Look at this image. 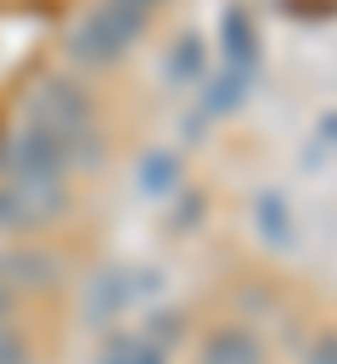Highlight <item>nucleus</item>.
Returning <instances> with one entry per match:
<instances>
[{
  "instance_id": "1",
  "label": "nucleus",
  "mask_w": 337,
  "mask_h": 364,
  "mask_svg": "<svg viewBox=\"0 0 337 364\" xmlns=\"http://www.w3.org/2000/svg\"><path fill=\"white\" fill-rule=\"evenodd\" d=\"M23 124L40 129V135L62 140L73 168L85 163H101V135H96V118H90V95L79 90L73 79H40L28 90V107H23Z\"/></svg>"
},
{
  "instance_id": "2",
  "label": "nucleus",
  "mask_w": 337,
  "mask_h": 364,
  "mask_svg": "<svg viewBox=\"0 0 337 364\" xmlns=\"http://www.w3.org/2000/svg\"><path fill=\"white\" fill-rule=\"evenodd\" d=\"M146 34V17L135 11H124V6H113V0H101L90 6L79 23H73V34H68V56L79 62V68H113V62H124L135 40Z\"/></svg>"
},
{
  "instance_id": "3",
  "label": "nucleus",
  "mask_w": 337,
  "mask_h": 364,
  "mask_svg": "<svg viewBox=\"0 0 337 364\" xmlns=\"http://www.w3.org/2000/svg\"><path fill=\"white\" fill-rule=\"evenodd\" d=\"M163 274L157 269H101L85 291V319L90 325H113L124 314H141L146 303H157Z\"/></svg>"
},
{
  "instance_id": "4",
  "label": "nucleus",
  "mask_w": 337,
  "mask_h": 364,
  "mask_svg": "<svg viewBox=\"0 0 337 364\" xmlns=\"http://www.w3.org/2000/svg\"><path fill=\"white\" fill-rule=\"evenodd\" d=\"M0 168H6V185H68L73 157H68L62 140H51V135H40V129L23 124L17 135L6 140Z\"/></svg>"
},
{
  "instance_id": "5",
  "label": "nucleus",
  "mask_w": 337,
  "mask_h": 364,
  "mask_svg": "<svg viewBox=\"0 0 337 364\" xmlns=\"http://www.w3.org/2000/svg\"><path fill=\"white\" fill-rule=\"evenodd\" d=\"M219 50H225V73H237V79L259 73V28H253V17L242 6L219 11Z\"/></svg>"
},
{
  "instance_id": "6",
  "label": "nucleus",
  "mask_w": 337,
  "mask_h": 364,
  "mask_svg": "<svg viewBox=\"0 0 337 364\" xmlns=\"http://www.w3.org/2000/svg\"><path fill=\"white\" fill-rule=\"evenodd\" d=\"M202 364H264V342L247 325H225L202 342Z\"/></svg>"
},
{
  "instance_id": "7",
  "label": "nucleus",
  "mask_w": 337,
  "mask_h": 364,
  "mask_svg": "<svg viewBox=\"0 0 337 364\" xmlns=\"http://www.w3.org/2000/svg\"><path fill=\"white\" fill-rule=\"evenodd\" d=\"M135 180H141V196H175L180 180H186V163H180V151L157 146V151H146V157H141Z\"/></svg>"
},
{
  "instance_id": "8",
  "label": "nucleus",
  "mask_w": 337,
  "mask_h": 364,
  "mask_svg": "<svg viewBox=\"0 0 337 364\" xmlns=\"http://www.w3.org/2000/svg\"><path fill=\"white\" fill-rule=\"evenodd\" d=\"M56 274H62V264H56L51 252H28V247H23V252H0V280H6L11 291H17V286H51Z\"/></svg>"
},
{
  "instance_id": "9",
  "label": "nucleus",
  "mask_w": 337,
  "mask_h": 364,
  "mask_svg": "<svg viewBox=\"0 0 337 364\" xmlns=\"http://www.w3.org/2000/svg\"><path fill=\"white\" fill-rule=\"evenodd\" d=\"M253 230L270 247H292V208H287L281 191H259L253 196Z\"/></svg>"
},
{
  "instance_id": "10",
  "label": "nucleus",
  "mask_w": 337,
  "mask_h": 364,
  "mask_svg": "<svg viewBox=\"0 0 337 364\" xmlns=\"http://www.w3.org/2000/svg\"><path fill=\"white\" fill-rule=\"evenodd\" d=\"M202 73H208L202 40H197V34H180V40L169 46V56H163V79H169V85H202Z\"/></svg>"
},
{
  "instance_id": "11",
  "label": "nucleus",
  "mask_w": 337,
  "mask_h": 364,
  "mask_svg": "<svg viewBox=\"0 0 337 364\" xmlns=\"http://www.w3.org/2000/svg\"><path fill=\"white\" fill-rule=\"evenodd\" d=\"M247 85H253V79H237V73H214V79L202 85V112H208V118H231L242 101H247Z\"/></svg>"
},
{
  "instance_id": "12",
  "label": "nucleus",
  "mask_w": 337,
  "mask_h": 364,
  "mask_svg": "<svg viewBox=\"0 0 337 364\" xmlns=\"http://www.w3.org/2000/svg\"><path fill=\"white\" fill-rule=\"evenodd\" d=\"M332 151H337V112H326V118L315 124V135H309V151H304V163H309V168H321Z\"/></svg>"
},
{
  "instance_id": "13",
  "label": "nucleus",
  "mask_w": 337,
  "mask_h": 364,
  "mask_svg": "<svg viewBox=\"0 0 337 364\" xmlns=\"http://www.w3.org/2000/svg\"><path fill=\"white\" fill-rule=\"evenodd\" d=\"M28 359H34V353H28V336L0 319V364H28Z\"/></svg>"
},
{
  "instance_id": "14",
  "label": "nucleus",
  "mask_w": 337,
  "mask_h": 364,
  "mask_svg": "<svg viewBox=\"0 0 337 364\" xmlns=\"http://www.w3.org/2000/svg\"><path fill=\"white\" fill-rule=\"evenodd\" d=\"M107 364H163V353H157V348H146L141 336H135L130 348H118V353H113Z\"/></svg>"
},
{
  "instance_id": "15",
  "label": "nucleus",
  "mask_w": 337,
  "mask_h": 364,
  "mask_svg": "<svg viewBox=\"0 0 337 364\" xmlns=\"http://www.w3.org/2000/svg\"><path fill=\"white\" fill-rule=\"evenodd\" d=\"M309 364H337V336H321V342L309 348Z\"/></svg>"
},
{
  "instance_id": "16",
  "label": "nucleus",
  "mask_w": 337,
  "mask_h": 364,
  "mask_svg": "<svg viewBox=\"0 0 337 364\" xmlns=\"http://www.w3.org/2000/svg\"><path fill=\"white\" fill-rule=\"evenodd\" d=\"M113 6H124V11H135V17H152L163 0H113Z\"/></svg>"
},
{
  "instance_id": "17",
  "label": "nucleus",
  "mask_w": 337,
  "mask_h": 364,
  "mask_svg": "<svg viewBox=\"0 0 337 364\" xmlns=\"http://www.w3.org/2000/svg\"><path fill=\"white\" fill-rule=\"evenodd\" d=\"M6 309H11V286L0 280V319H6Z\"/></svg>"
}]
</instances>
